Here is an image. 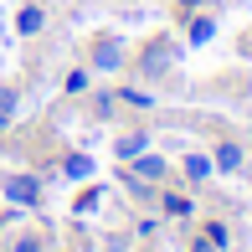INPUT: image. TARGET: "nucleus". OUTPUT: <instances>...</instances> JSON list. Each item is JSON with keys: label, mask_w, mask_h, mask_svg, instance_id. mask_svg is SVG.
I'll use <instances>...</instances> for the list:
<instances>
[{"label": "nucleus", "mask_w": 252, "mask_h": 252, "mask_svg": "<svg viewBox=\"0 0 252 252\" xmlns=\"http://www.w3.org/2000/svg\"><path fill=\"white\" fill-rule=\"evenodd\" d=\"M186 170H190V180H206V170H211V165H206V159L196 155V159H190V165H186Z\"/></svg>", "instance_id": "nucleus-7"}, {"label": "nucleus", "mask_w": 252, "mask_h": 252, "mask_svg": "<svg viewBox=\"0 0 252 252\" xmlns=\"http://www.w3.org/2000/svg\"><path fill=\"white\" fill-rule=\"evenodd\" d=\"M119 155H124V159H139V155H144V134H129V139L119 144Z\"/></svg>", "instance_id": "nucleus-3"}, {"label": "nucleus", "mask_w": 252, "mask_h": 252, "mask_svg": "<svg viewBox=\"0 0 252 252\" xmlns=\"http://www.w3.org/2000/svg\"><path fill=\"white\" fill-rule=\"evenodd\" d=\"M16 108V93H0V113H10Z\"/></svg>", "instance_id": "nucleus-8"}, {"label": "nucleus", "mask_w": 252, "mask_h": 252, "mask_svg": "<svg viewBox=\"0 0 252 252\" xmlns=\"http://www.w3.org/2000/svg\"><path fill=\"white\" fill-rule=\"evenodd\" d=\"M16 252H41V247H36V242H21V247H16Z\"/></svg>", "instance_id": "nucleus-9"}, {"label": "nucleus", "mask_w": 252, "mask_h": 252, "mask_svg": "<svg viewBox=\"0 0 252 252\" xmlns=\"http://www.w3.org/2000/svg\"><path fill=\"white\" fill-rule=\"evenodd\" d=\"M242 165V150H237V144H221V170H237Z\"/></svg>", "instance_id": "nucleus-4"}, {"label": "nucleus", "mask_w": 252, "mask_h": 252, "mask_svg": "<svg viewBox=\"0 0 252 252\" xmlns=\"http://www.w3.org/2000/svg\"><path fill=\"white\" fill-rule=\"evenodd\" d=\"M180 5H201V0H180Z\"/></svg>", "instance_id": "nucleus-10"}, {"label": "nucleus", "mask_w": 252, "mask_h": 252, "mask_svg": "<svg viewBox=\"0 0 252 252\" xmlns=\"http://www.w3.org/2000/svg\"><path fill=\"white\" fill-rule=\"evenodd\" d=\"M93 62H98V67H119V62H124V47H119L113 36H103L98 47H93Z\"/></svg>", "instance_id": "nucleus-1"}, {"label": "nucleus", "mask_w": 252, "mask_h": 252, "mask_svg": "<svg viewBox=\"0 0 252 252\" xmlns=\"http://www.w3.org/2000/svg\"><path fill=\"white\" fill-rule=\"evenodd\" d=\"M139 175L155 180V175H165V165H159V159H139Z\"/></svg>", "instance_id": "nucleus-6"}, {"label": "nucleus", "mask_w": 252, "mask_h": 252, "mask_svg": "<svg viewBox=\"0 0 252 252\" xmlns=\"http://www.w3.org/2000/svg\"><path fill=\"white\" fill-rule=\"evenodd\" d=\"M5 196H10V201H21V206H31V201H36V180H26V175L5 180Z\"/></svg>", "instance_id": "nucleus-2"}, {"label": "nucleus", "mask_w": 252, "mask_h": 252, "mask_svg": "<svg viewBox=\"0 0 252 252\" xmlns=\"http://www.w3.org/2000/svg\"><path fill=\"white\" fill-rule=\"evenodd\" d=\"M21 31H41V10H36V5L21 10Z\"/></svg>", "instance_id": "nucleus-5"}]
</instances>
